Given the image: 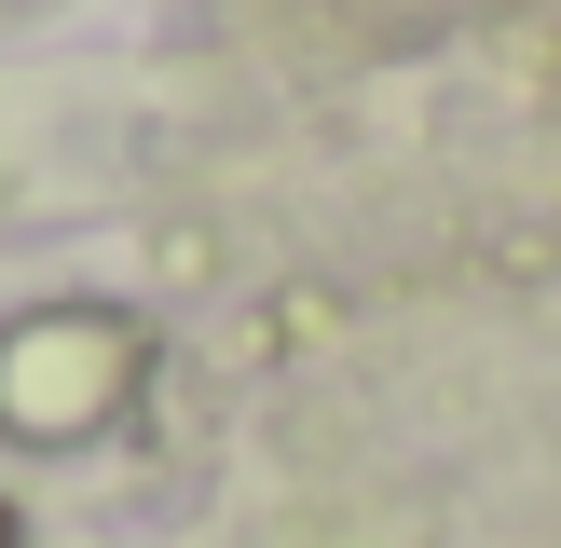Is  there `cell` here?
Returning a JSON list of instances; mask_svg holds the SVG:
<instances>
[{"instance_id":"1","label":"cell","mask_w":561,"mask_h":548,"mask_svg":"<svg viewBox=\"0 0 561 548\" xmlns=\"http://www.w3.org/2000/svg\"><path fill=\"white\" fill-rule=\"evenodd\" d=\"M0 548H27V521H14V507H0Z\"/></svg>"}]
</instances>
